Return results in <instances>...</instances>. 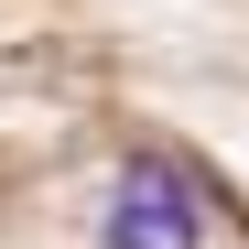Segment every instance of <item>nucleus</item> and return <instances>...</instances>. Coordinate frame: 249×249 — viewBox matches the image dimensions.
<instances>
[{"label":"nucleus","mask_w":249,"mask_h":249,"mask_svg":"<svg viewBox=\"0 0 249 249\" xmlns=\"http://www.w3.org/2000/svg\"><path fill=\"white\" fill-rule=\"evenodd\" d=\"M98 238L108 249H195V195L174 174H119L98 206Z\"/></svg>","instance_id":"obj_1"}]
</instances>
